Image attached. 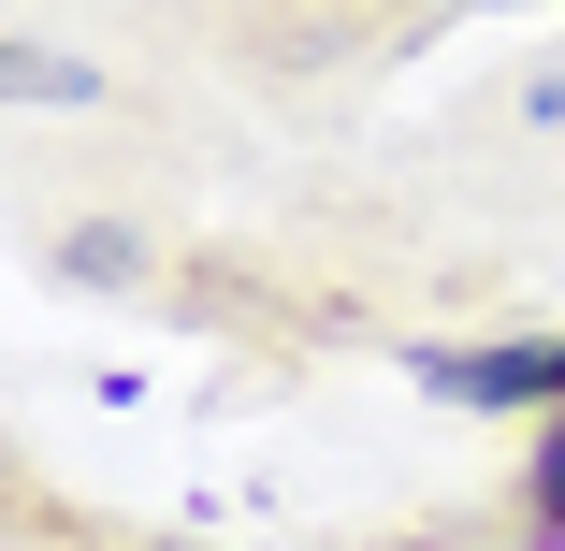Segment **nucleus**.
Instances as JSON below:
<instances>
[{
  "label": "nucleus",
  "mask_w": 565,
  "mask_h": 551,
  "mask_svg": "<svg viewBox=\"0 0 565 551\" xmlns=\"http://www.w3.org/2000/svg\"><path fill=\"white\" fill-rule=\"evenodd\" d=\"M449 406H565V335H508V349H420L406 363Z\"/></svg>",
  "instance_id": "f257e3e1"
},
{
  "label": "nucleus",
  "mask_w": 565,
  "mask_h": 551,
  "mask_svg": "<svg viewBox=\"0 0 565 551\" xmlns=\"http://www.w3.org/2000/svg\"><path fill=\"white\" fill-rule=\"evenodd\" d=\"M0 102H44V117H87V102H102V59H73V44H15V30H0Z\"/></svg>",
  "instance_id": "f03ea898"
},
{
  "label": "nucleus",
  "mask_w": 565,
  "mask_h": 551,
  "mask_svg": "<svg viewBox=\"0 0 565 551\" xmlns=\"http://www.w3.org/2000/svg\"><path fill=\"white\" fill-rule=\"evenodd\" d=\"M58 276H73V290H117V276H146V247L87 218V233H58Z\"/></svg>",
  "instance_id": "7ed1b4c3"
},
{
  "label": "nucleus",
  "mask_w": 565,
  "mask_h": 551,
  "mask_svg": "<svg viewBox=\"0 0 565 551\" xmlns=\"http://www.w3.org/2000/svg\"><path fill=\"white\" fill-rule=\"evenodd\" d=\"M536 551H565V406H551V435H536Z\"/></svg>",
  "instance_id": "20e7f679"
},
{
  "label": "nucleus",
  "mask_w": 565,
  "mask_h": 551,
  "mask_svg": "<svg viewBox=\"0 0 565 551\" xmlns=\"http://www.w3.org/2000/svg\"><path fill=\"white\" fill-rule=\"evenodd\" d=\"M522 117H536V131H565V59H551V73L522 87Z\"/></svg>",
  "instance_id": "39448f33"
},
{
  "label": "nucleus",
  "mask_w": 565,
  "mask_h": 551,
  "mask_svg": "<svg viewBox=\"0 0 565 551\" xmlns=\"http://www.w3.org/2000/svg\"><path fill=\"white\" fill-rule=\"evenodd\" d=\"M479 15H508V0H479Z\"/></svg>",
  "instance_id": "423d86ee"
},
{
  "label": "nucleus",
  "mask_w": 565,
  "mask_h": 551,
  "mask_svg": "<svg viewBox=\"0 0 565 551\" xmlns=\"http://www.w3.org/2000/svg\"><path fill=\"white\" fill-rule=\"evenodd\" d=\"M160 551H174V537H160Z\"/></svg>",
  "instance_id": "0eeeda50"
}]
</instances>
